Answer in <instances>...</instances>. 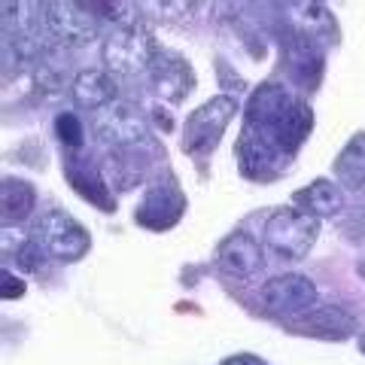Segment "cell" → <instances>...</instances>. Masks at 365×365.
<instances>
[{"mask_svg": "<svg viewBox=\"0 0 365 365\" xmlns=\"http://www.w3.org/2000/svg\"><path fill=\"white\" fill-rule=\"evenodd\" d=\"M150 83L158 98L170 101V104H180V101L189 98L192 86H195V73L186 58L170 52H158V58L150 67Z\"/></svg>", "mask_w": 365, "mask_h": 365, "instance_id": "ba28073f", "label": "cell"}, {"mask_svg": "<svg viewBox=\"0 0 365 365\" xmlns=\"http://www.w3.org/2000/svg\"><path fill=\"white\" fill-rule=\"evenodd\" d=\"M292 201H295V207L299 210L317 216V220H323V216H335L341 207H344V192H341L338 182L319 177V180L311 182V186L295 192Z\"/></svg>", "mask_w": 365, "mask_h": 365, "instance_id": "4fadbf2b", "label": "cell"}, {"mask_svg": "<svg viewBox=\"0 0 365 365\" xmlns=\"http://www.w3.org/2000/svg\"><path fill=\"white\" fill-rule=\"evenodd\" d=\"M359 344H362V350H365V335H362V338H359Z\"/></svg>", "mask_w": 365, "mask_h": 365, "instance_id": "7402d4cb", "label": "cell"}, {"mask_svg": "<svg viewBox=\"0 0 365 365\" xmlns=\"http://www.w3.org/2000/svg\"><path fill=\"white\" fill-rule=\"evenodd\" d=\"M265 247L280 259H304L319 235V220L299 207H280L265 222Z\"/></svg>", "mask_w": 365, "mask_h": 365, "instance_id": "7a4b0ae2", "label": "cell"}, {"mask_svg": "<svg viewBox=\"0 0 365 365\" xmlns=\"http://www.w3.org/2000/svg\"><path fill=\"white\" fill-rule=\"evenodd\" d=\"M332 174H335V182H341V186H347V189L365 186V131L353 134L344 143V150L335 158Z\"/></svg>", "mask_w": 365, "mask_h": 365, "instance_id": "9a60e30c", "label": "cell"}, {"mask_svg": "<svg viewBox=\"0 0 365 365\" xmlns=\"http://www.w3.org/2000/svg\"><path fill=\"white\" fill-rule=\"evenodd\" d=\"M31 237L43 247L46 256L58 262H79L91 247L88 228L64 210H46L34 225Z\"/></svg>", "mask_w": 365, "mask_h": 365, "instance_id": "277c9868", "label": "cell"}, {"mask_svg": "<svg viewBox=\"0 0 365 365\" xmlns=\"http://www.w3.org/2000/svg\"><path fill=\"white\" fill-rule=\"evenodd\" d=\"M259 295H262V304L271 314H280V317H299L317 307V287L307 274H280V277H271Z\"/></svg>", "mask_w": 365, "mask_h": 365, "instance_id": "8992f818", "label": "cell"}, {"mask_svg": "<svg viewBox=\"0 0 365 365\" xmlns=\"http://www.w3.org/2000/svg\"><path fill=\"white\" fill-rule=\"evenodd\" d=\"M19 265L28 268V271H40L43 268V247L34 241V237L19 250Z\"/></svg>", "mask_w": 365, "mask_h": 365, "instance_id": "ac0fdd59", "label": "cell"}, {"mask_svg": "<svg viewBox=\"0 0 365 365\" xmlns=\"http://www.w3.org/2000/svg\"><path fill=\"white\" fill-rule=\"evenodd\" d=\"M0 295L9 302V299H19V295H25V283H21L19 277H13L9 271H4V289H0Z\"/></svg>", "mask_w": 365, "mask_h": 365, "instance_id": "d6986e66", "label": "cell"}, {"mask_svg": "<svg viewBox=\"0 0 365 365\" xmlns=\"http://www.w3.org/2000/svg\"><path fill=\"white\" fill-rule=\"evenodd\" d=\"M216 262L225 274L247 280L265 265V256H262V244L250 232H232L216 247Z\"/></svg>", "mask_w": 365, "mask_h": 365, "instance_id": "9c48e42d", "label": "cell"}, {"mask_svg": "<svg viewBox=\"0 0 365 365\" xmlns=\"http://www.w3.org/2000/svg\"><path fill=\"white\" fill-rule=\"evenodd\" d=\"M101 58H104V71H110L113 76H134L153 67V61L158 58V46L153 31L143 21H134V25L113 28L107 34Z\"/></svg>", "mask_w": 365, "mask_h": 365, "instance_id": "6da1fadb", "label": "cell"}, {"mask_svg": "<svg viewBox=\"0 0 365 365\" xmlns=\"http://www.w3.org/2000/svg\"><path fill=\"white\" fill-rule=\"evenodd\" d=\"M235 113H237V101L232 95H216L210 101H204L186 119V125H182V137H180L182 153H189L195 158L213 153L222 140L228 122L235 119Z\"/></svg>", "mask_w": 365, "mask_h": 365, "instance_id": "3957f363", "label": "cell"}, {"mask_svg": "<svg viewBox=\"0 0 365 365\" xmlns=\"http://www.w3.org/2000/svg\"><path fill=\"white\" fill-rule=\"evenodd\" d=\"M43 25L61 46H86L98 37V16L91 13V4H73V0L43 4Z\"/></svg>", "mask_w": 365, "mask_h": 365, "instance_id": "5b68a950", "label": "cell"}, {"mask_svg": "<svg viewBox=\"0 0 365 365\" xmlns=\"http://www.w3.org/2000/svg\"><path fill=\"white\" fill-rule=\"evenodd\" d=\"M356 271H359V277L365 280V259H362V262H359V265H356Z\"/></svg>", "mask_w": 365, "mask_h": 365, "instance_id": "44dd1931", "label": "cell"}, {"mask_svg": "<svg viewBox=\"0 0 365 365\" xmlns=\"http://www.w3.org/2000/svg\"><path fill=\"white\" fill-rule=\"evenodd\" d=\"M67 180H71V186L83 195L86 201H91L98 210H116L113 207V195H110V182L107 177H101L98 170H86V168H79L73 162H67Z\"/></svg>", "mask_w": 365, "mask_h": 365, "instance_id": "2e32d148", "label": "cell"}, {"mask_svg": "<svg viewBox=\"0 0 365 365\" xmlns=\"http://www.w3.org/2000/svg\"><path fill=\"white\" fill-rule=\"evenodd\" d=\"M353 317L347 311H341L338 304H323V307H314L299 319V332L302 335H311V338H326V341H344L353 335Z\"/></svg>", "mask_w": 365, "mask_h": 365, "instance_id": "7c38bea8", "label": "cell"}, {"mask_svg": "<svg viewBox=\"0 0 365 365\" xmlns=\"http://www.w3.org/2000/svg\"><path fill=\"white\" fill-rule=\"evenodd\" d=\"M95 131L101 137V143L107 146H119V150H128V146H137L150 137V125H146V116L131 104H113L110 110H104L98 116Z\"/></svg>", "mask_w": 365, "mask_h": 365, "instance_id": "52a82bcc", "label": "cell"}, {"mask_svg": "<svg viewBox=\"0 0 365 365\" xmlns=\"http://www.w3.org/2000/svg\"><path fill=\"white\" fill-rule=\"evenodd\" d=\"M37 207V189L21 177H6L0 182V213L4 222H25Z\"/></svg>", "mask_w": 365, "mask_h": 365, "instance_id": "5bb4252c", "label": "cell"}, {"mask_svg": "<svg viewBox=\"0 0 365 365\" xmlns=\"http://www.w3.org/2000/svg\"><path fill=\"white\" fill-rule=\"evenodd\" d=\"M182 210H186V198L174 182H165V186H155L150 195L143 198V204L137 207V222L153 228V232H165V228L174 225Z\"/></svg>", "mask_w": 365, "mask_h": 365, "instance_id": "30bf717a", "label": "cell"}, {"mask_svg": "<svg viewBox=\"0 0 365 365\" xmlns=\"http://www.w3.org/2000/svg\"><path fill=\"white\" fill-rule=\"evenodd\" d=\"M220 365H268V362L259 359V356H253V353H235V356L222 359Z\"/></svg>", "mask_w": 365, "mask_h": 365, "instance_id": "ffe728a7", "label": "cell"}, {"mask_svg": "<svg viewBox=\"0 0 365 365\" xmlns=\"http://www.w3.org/2000/svg\"><path fill=\"white\" fill-rule=\"evenodd\" d=\"M116 76L110 71H98V67H88V71H79L71 83V98L76 107L83 110H104L113 107L116 101Z\"/></svg>", "mask_w": 365, "mask_h": 365, "instance_id": "8fae6325", "label": "cell"}, {"mask_svg": "<svg viewBox=\"0 0 365 365\" xmlns=\"http://www.w3.org/2000/svg\"><path fill=\"white\" fill-rule=\"evenodd\" d=\"M55 134H58V140L64 146H71V150H79L83 146V122H79L76 113H61L58 119H55Z\"/></svg>", "mask_w": 365, "mask_h": 365, "instance_id": "e0dca14e", "label": "cell"}]
</instances>
